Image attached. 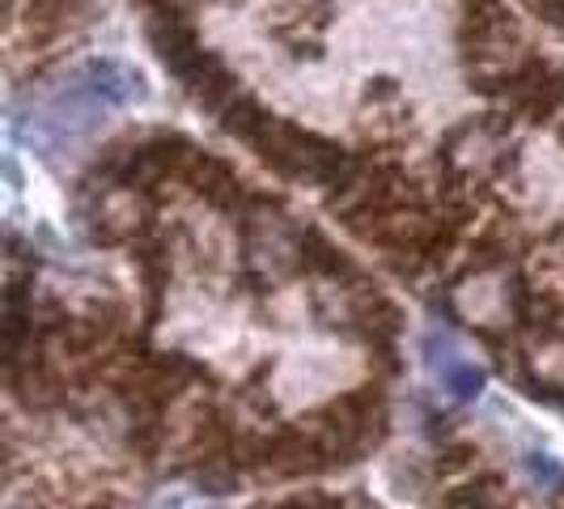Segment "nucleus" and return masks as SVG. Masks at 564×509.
I'll return each mask as SVG.
<instances>
[{"label":"nucleus","instance_id":"nucleus-1","mask_svg":"<svg viewBox=\"0 0 564 509\" xmlns=\"http://www.w3.org/2000/svg\"><path fill=\"white\" fill-rule=\"evenodd\" d=\"M73 82L82 85L89 98H98L102 107H128L132 98L144 94V82L137 68H128L123 59H85L73 73Z\"/></svg>","mask_w":564,"mask_h":509},{"label":"nucleus","instance_id":"nucleus-2","mask_svg":"<svg viewBox=\"0 0 564 509\" xmlns=\"http://www.w3.org/2000/svg\"><path fill=\"white\" fill-rule=\"evenodd\" d=\"M446 387H451L458 399H471L484 387V373L476 366H458V361H451V366H446Z\"/></svg>","mask_w":564,"mask_h":509},{"label":"nucleus","instance_id":"nucleus-3","mask_svg":"<svg viewBox=\"0 0 564 509\" xmlns=\"http://www.w3.org/2000/svg\"><path fill=\"white\" fill-rule=\"evenodd\" d=\"M531 472H535V480H547V484H564V472L547 458V454H531Z\"/></svg>","mask_w":564,"mask_h":509}]
</instances>
